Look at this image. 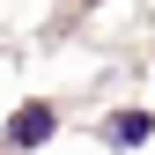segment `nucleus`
Returning <instances> with one entry per match:
<instances>
[{
    "mask_svg": "<svg viewBox=\"0 0 155 155\" xmlns=\"http://www.w3.org/2000/svg\"><path fill=\"white\" fill-rule=\"evenodd\" d=\"M148 126H155L148 111H126V118H111V126H104V140H118V148H140V140H148Z\"/></svg>",
    "mask_w": 155,
    "mask_h": 155,
    "instance_id": "obj_2",
    "label": "nucleus"
},
{
    "mask_svg": "<svg viewBox=\"0 0 155 155\" xmlns=\"http://www.w3.org/2000/svg\"><path fill=\"white\" fill-rule=\"evenodd\" d=\"M45 133H52V111H45V104H30L22 118L8 126V140H15V148H37V140H45Z\"/></svg>",
    "mask_w": 155,
    "mask_h": 155,
    "instance_id": "obj_1",
    "label": "nucleus"
}]
</instances>
